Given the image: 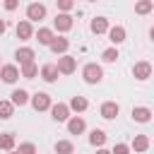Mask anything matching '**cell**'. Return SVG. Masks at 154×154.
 Masks as SVG:
<instances>
[{"mask_svg": "<svg viewBox=\"0 0 154 154\" xmlns=\"http://www.w3.org/2000/svg\"><path fill=\"white\" fill-rule=\"evenodd\" d=\"M82 77H84L87 84H99V82L103 79V67H101L99 63H87V65L82 67Z\"/></svg>", "mask_w": 154, "mask_h": 154, "instance_id": "6da1fadb", "label": "cell"}, {"mask_svg": "<svg viewBox=\"0 0 154 154\" xmlns=\"http://www.w3.org/2000/svg\"><path fill=\"white\" fill-rule=\"evenodd\" d=\"M55 67H58V75H72V72L77 70V58H72V55H60L58 63H55Z\"/></svg>", "mask_w": 154, "mask_h": 154, "instance_id": "7a4b0ae2", "label": "cell"}, {"mask_svg": "<svg viewBox=\"0 0 154 154\" xmlns=\"http://www.w3.org/2000/svg\"><path fill=\"white\" fill-rule=\"evenodd\" d=\"M132 77L140 79V82L149 79V77H152V63H149V60H137V63L132 65Z\"/></svg>", "mask_w": 154, "mask_h": 154, "instance_id": "3957f363", "label": "cell"}, {"mask_svg": "<svg viewBox=\"0 0 154 154\" xmlns=\"http://www.w3.org/2000/svg\"><path fill=\"white\" fill-rule=\"evenodd\" d=\"M46 17V5L43 2H31V5H26V22L31 24V22H41Z\"/></svg>", "mask_w": 154, "mask_h": 154, "instance_id": "277c9868", "label": "cell"}, {"mask_svg": "<svg viewBox=\"0 0 154 154\" xmlns=\"http://www.w3.org/2000/svg\"><path fill=\"white\" fill-rule=\"evenodd\" d=\"M29 101H31L34 111H48V108L53 106V101H51V96H48L46 91H36L34 96H29Z\"/></svg>", "mask_w": 154, "mask_h": 154, "instance_id": "5b68a950", "label": "cell"}, {"mask_svg": "<svg viewBox=\"0 0 154 154\" xmlns=\"http://www.w3.org/2000/svg\"><path fill=\"white\" fill-rule=\"evenodd\" d=\"M48 111H51V118L58 120V123H67V120H70V108H67V103H60V101H58V103H53Z\"/></svg>", "mask_w": 154, "mask_h": 154, "instance_id": "8992f818", "label": "cell"}, {"mask_svg": "<svg viewBox=\"0 0 154 154\" xmlns=\"http://www.w3.org/2000/svg\"><path fill=\"white\" fill-rule=\"evenodd\" d=\"M0 79H2L5 84H14V82L19 79V67H17V65H2V67H0Z\"/></svg>", "mask_w": 154, "mask_h": 154, "instance_id": "52a82bcc", "label": "cell"}, {"mask_svg": "<svg viewBox=\"0 0 154 154\" xmlns=\"http://www.w3.org/2000/svg\"><path fill=\"white\" fill-rule=\"evenodd\" d=\"M34 48H29V46H22V48H17L14 51V58H17V63H19V67L22 65H29V63H34Z\"/></svg>", "mask_w": 154, "mask_h": 154, "instance_id": "ba28073f", "label": "cell"}, {"mask_svg": "<svg viewBox=\"0 0 154 154\" xmlns=\"http://www.w3.org/2000/svg\"><path fill=\"white\" fill-rule=\"evenodd\" d=\"M99 113H101V118L113 120V118L120 113V106H118L116 101H103V103H101V108H99Z\"/></svg>", "mask_w": 154, "mask_h": 154, "instance_id": "9c48e42d", "label": "cell"}, {"mask_svg": "<svg viewBox=\"0 0 154 154\" xmlns=\"http://www.w3.org/2000/svg\"><path fill=\"white\" fill-rule=\"evenodd\" d=\"M84 130H87L84 118H82V116H70V120H67V132H70V135H82Z\"/></svg>", "mask_w": 154, "mask_h": 154, "instance_id": "30bf717a", "label": "cell"}, {"mask_svg": "<svg viewBox=\"0 0 154 154\" xmlns=\"http://www.w3.org/2000/svg\"><path fill=\"white\" fill-rule=\"evenodd\" d=\"M108 41L113 43V48L118 46V43H123L125 41V26H120V24H116V26H108Z\"/></svg>", "mask_w": 154, "mask_h": 154, "instance_id": "8fae6325", "label": "cell"}, {"mask_svg": "<svg viewBox=\"0 0 154 154\" xmlns=\"http://www.w3.org/2000/svg\"><path fill=\"white\" fill-rule=\"evenodd\" d=\"M55 55H67V48H70V41L65 38V36H55L53 41H51V46H48Z\"/></svg>", "mask_w": 154, "mask_h": 154, "instance_id": "7c38bea8", "label": "cell"}, {"mask_svg": "<svg viewBox=\"0 0 154 154\" xmlns=\"http://www.w3.org/2000/svg\"><path fill=\"white\" fill-rule=\"evenodd\" d=\"M31 36H34V26H31L26 19L17 22V38H19V41H29Z\"/></svg>", "mask_w": 154, "mask_h": 154, "instance_id": "4fadbf2b", "label": "cell"}, {"mask_svg": "<svg viewBox=\"0 0 154 154\" xmlns=\"http://www.w3.org/2000/svg\"><path fill=\"white\" fill-rule=\"evenodd\" d=\"M132 120H135V123H149V120H152V108H147V106H135V108H132Z\"/></svg>", "mask_w": 154, "mask_h": 154, "instance_id": "5bb4252c", "label": "cell"}, {"mask_svg": "<svg viewBox=\"0 0 154 154\" xmlns=\"http://www.w3.org/2000/svg\"><path fill=\"white\" fill-rule=\"evenodd\" d=\"M72 17L70 14H55V19H53V26L58 29V31H70L72 29Z\"/></svg>", "mask_w": 154, "mask_h": 154, "instance_id": "9a60e30c", "label": "cell"}, {"mask_svg": "<svg viewBox=\"0 0 154 154\" xmlns=\"http://www.w3.org/2000/svg\"><path fill=\"white\" fill-rule=\"evenodd\" d=\"M89 29H91V34H106L108 31V19L106 17H94L91 19V24H89Z\"/></svg>", "mask_w": 154, "mask_h": 154, "instance_id": "2e32d148", "label": "cell"}, {"mask_svg": "<svg viewBox=\"0 0 154 154\" xmlns=\"http://www.w3.org/2000/svg\"><path fill=\"white\" fill-rule=\"evenodd\" d=\"M41 79H43V82H55V79H58V67H55V63H46V65L41 67Z\"/></svg>", "mask_w": 154, "mask_h": 154, "instance_id": "e0dca14e", "label": "cell"}, {"mask_svg": "<svg viewBox=\"0 0 154 154\" xmlns=\"http://www.w3.org/2000/svg\"><path fill=\"white\" fill-rule=\"evenodd\" d=\"M67 108H70V111H75V113H84V111L89 108V101H87L84 96H72V99H70V103H67Z\"/></svg>", "mask_w": 154, "mask_h": 154, "instance_id": "ac0fdd59", "label": "cell"}, {"mask_svg": "<svg viewBox=\"0 0 154 154\" xmlns=\"http://www.w3.org/2000/svg\"><path fill=\"white\" fill-rule=\"evenodd\" d=\"M10 96H12V99H10L12 106H24V103H29V91H26V89H14Z\"/></svg>", "mask_w": 154, "mask_h": 154, "instance_id": "d6986e66", "label": "cell"}, {"mask_svg": "<svg viewBox=\"0 0 154 154\" xmlns=\"http://www.w3.org/2000/svg\"><path fill=\"white\" fill-rule=\"evenodd\" d=\"M36 38H38V43H41V46H51V41L55 38V34H53V29L41 26V29L36 31Z\"/></svg>", "mask_w": 154, "mask_h": 154, "instance_id": "ffe728a7", "label": "cell"}, {"mask_svg": "<svg viewBox=\"0 0 154 154\" xmlns=\"http://www.w3.org/2000/svg\"><path fill=\"white\" fill-rule=\"evenodd\" d=\"M130 149H135V152H147L149 149V137L147 135H135V140H132V144H130Z\"/></svg>", "mask_w": 154, "mask_h": 154, "instance_id": "44dd1931", "label": "cell"}, {"mask_svg": "<svg viewBox=\"0 0 154 154\" xmlns=\"http://www.w3.org/2000/svg\"><path fill=\"white\" fill-rule=\"evenodd\" d=\"M89 142H91L94 147H99V149H101V147H103V142H106V132H103L101 128H94V130L89 132Z\"/></svg>", "mask_w": 154, "mask_h": 154, "instance_id": "7402d4cb", "label": "cell"}, {"mask_svg": "<svg viewBox=\"0 0 154 154\" xmlns=\"http://www.w3.org/2000/svg\"><path fill=\"white\" fill-rule=\"evenodd\" d=\"M0 149L14 152V132H2L0 135Z\"/></svg>", "mask_w": 154, "mask_h": 154, "instance_id": "603a6c76", "label": "cell"}, {"mask_svg": "<svg viewBox=\"0 0 154 154\" xmlns=\"http://www.w3.org/2000/svg\"><path fill=\"white\" fill-rule=\"evenodd\" d=\"M36 75H38V65H36V63H29V65H22V67H19V77L34 79Z\"/></svg>", "mask_w": 154, "mask_h": 154, "instance_id": "cb8c5ba5", "label": "cell"}, {"mask_svg": "<svg viewBox=\"0 0 154 154\" xmlns=\"http://www.w3.org/2000/svg\"><path fill=\"white\" fill-rule=\"evenodd\" d=\"M55 154H75V144L70 140H58L55 142Z\"/></svg>", "mask_w": 154, "mask_h": 154, "instance_id": "d4e9b609", "label": "cell"}, {"mask_svg": "<svg viewBox=\"0 0 154 154\" xmlns=\"http://www.w3.org/2000/svg\"><path fill=\"white\" fill-rule=\"evenodd\" d=\"M118 58H120V53H118V48H113V46L101 53V60H103V63H116Z\"/></svg>", "mask_w": 154, "mask_h": 154, "instance_id": "484cf974", "label": "cell"}, {"mask_svg": "<svg viewBox=\"0 0 154 154\" xmlns=\"http://www.w3.org/2000/svg\"><path fill=\"white\" fill-rule=\"evenodd\" d=\"M12 113H14V106L10 101H0V118L7 120V118H12Z\"/></svg>", "mask_w": 154, "mask_h": 154, "instance_id": "4316f807", "label": "cell"}, {"mask_svg": "<svg viewBox=\"0 0 154 154\" xmlns=\"http://www.w3.org/2000/svg\"><path fill=\"white\" fill-rule=\"evenodd\" d=\"M152 10H154V2H152V0H142V2L135 5V12H137V14H147V12H152Z\"/></svg>", "mask_w": 154, "mask_h": 154, "instance_id": "83f0119b", "label": "cell"}, {"mask_svg": "<svg viewBox=\"0 0 154 154\" xmlns=\"http://www.w3.org/2000/svg\"><path fill=\"white\" fill-rule=\"evenodd\" d=\"M14 152H17V154H36V144H34V142H22Z\"/></svg>", "mask_w": 154, "mask_h": 154, "instance_id": "f1b7e54d", "label": "cell"}, {"mask_svg": "<svg viewBox=\"0 0 154 154\" xmlns=\"http://www.w3.org/2000/svg\"><path fill=\"white\" fill-rule=\"evenodd\" d=\"M111 154H130V144H125V142H116L113 149H111Z\"/></svg>", "mask_w": 154, "mask_h": 154, "instance_id": "f546056e", "label": "cell"}, {"mask_svg": "<svg viewBox=\"0 0 154 154\" xmlns=\"http://www.w3.org/2000/svg\"><path fill=\"white\" fill-rule=\"evenodd\" d=\"M72 7H75L72 0H58V10H60V14H67Z\"/></svg>", "mask_w": 154, "mask_h": 154, "instance_id": "4dcf8cb0", "label": "cell"}, {"mask_svg": "<svg viewBox=\"0 0 154 154\" xmlns=\"http://www.w3.org/2000/svg\"><path fill=\"white\" fill-rule=\"evenodd\" d=\"M5 10H10V12L17 10V0H7V2H5Z\"/></svg>", "mask_w": 154, "mask_h": 154, "instance_id": "1f68e13d", "label": "cell"}, {"mask_svg": "<svg viewBox=\"0 0 154 154\" xmlns=\"http://www.w3.org/2000/svg\"><path fill=\"white\" fill-rule=\"evenodd\" d=\"M5 29H7V22H5V19H0V36L5 34Z\"/></svg>", "mask_w": 154, "mask_h": 154, "instance_id": "d6a6232c", "label": "cell"}, {"mask_svg": "<svg viewBox=\"0 0 154 154\" xmlns=\"http://www.w3.org/2000/svg\"><path fill=\"white\" fill-rule=\"evenodd\" d=\"M96 154H111V152H108V149H103V147H101V149H96Z\"/></svg>", "mask_w": 154, "mask_h": 154, "instance_id": "836d02e7", "label": "cell"}, {"mask_svg": "<svg viewBox=\"0 0 154 154\" xmlns=\"http://www.w3.org/2000/svg\"><path fill=\"white\" fill-rule=\"evenodd\" d=\"M7 154H17V152H7Z\"/></svg>", "mask_w": 154, "mask_h": 154, "instance_id": "e575fe53", "label": "cell"}, {"mask_svg": "<svg viewBox=\"0 0 154 154\" xmlns=\"http://www.w3.org/2000/svg\"><path fill=\"white\" fill-rule=\"evenodd\" d=\"M0 67H2V63H0Z\"/></svg>", "mask_w": 154, "mask_h": 154, "instance_id": "d590c367", "label": "cell"}]
</instances>
